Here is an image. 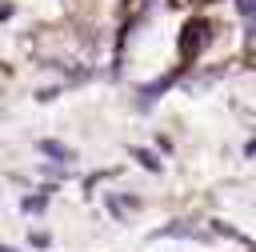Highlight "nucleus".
Instances as JSON below:
<instances>
[{
  "label": "nucleus",
  "instance_id": "obj_1",
  "mask_svg": "<svg viewBox=\"0 0 256 252\" xmlns=\"http://www.w3.org/2000/svg\"><path fill=\"white\" fill-rule=\"evenodd\" d=\"M208 40H212V24H208V20H200V16H196V20H188V24L180 28V56H184V60H188V56H196Z\"/></svg>",
  "mask_w": 256,
  "mask_h": 252
},
{
  "label": "nucleus",
  "instance_id": "obj_2",
  "mask_svg": "<svg viewBox=\"0 0 256 252\" xmlns=\"http://www.w3.org/2000/svg\"><path fill=\"white\" fill-rule=\"evenodd\" d=\"M176 76H180V68H176V72H168V76H160V80H156V84H148V88H144V92H140V96H144V104H148V100H156V96H160V92H168V88H172V80H176Z\"/></svg>",
  "mask_w": 256,
  "mask_h": 252
},
{
  "label": "nucleus",
  "instance_id": "obj_3",
  "mask_svg": "<svg viewBox=\"0 0 256 252\" xmlns=\"http://www.w3.org/2000/svg\"><path fill=\"white\" fill-rule=\"evenodd\" d=\"M36 148H40V152H44V156H52V160H64V164H68V160H72V148H64V144H60V140H40V144H36Z\"/></svg>",
  "mask_w": 256,
  "mask_h": 252
},
{
  "label": "nucleus",
  "instance_id": "obj_4",
  "mask_svg": "<svg viewBox=\"0 0 256 252\" xmlns=\"http://www.w3.org/2000/svg\"><path fill=\"white\" fill-rule=\"evenodd\" d=\"M132 156H136V160H140V164H144V168H152V172H156V168H160V160H156V156H152V152H144V148H132Z\"/></svg>",
  "mask_w": 256,
  "mask_h": 252
},
{
  "label": "nucleus",
  "instance_id": "obj_5",
  "mask_svg": "<svg viewBox=\"0 0 256 252\" xmlns=\"http://www.w3.org/2000/svg\"><path fill=\"white\" fill-rule=\"evenodd\" d=\"M44 204H48V192H44V196H28V200H24V212H40Z\"/></svg>",
  "mask_w": 256,
  "mask_h": 252
},
{
  "label": "nucleus",
  "instance_id": "obj_6",
  "mask_svg": "<svg viewBox=\"0 0 256 252\" xmlns=\"http://www.w3.org/2000/svg\"><path fill=\"white\" fill-rule=\"evenodd\" d=\"M236 12L248 16V20H256V0H236Z\"/></svg>",
  "mask_w": 256,
  "mask_h": 252
},
{
  "label": "nucleus",
  "instance_id": "obj_7",
  "mask_svg": "<svg viewBox=\"0 0 256 252\" xmlns=\"http://www.w3.org/2000/svg\"><path fill=\"white\" fill-rule=\"evenodd\" d=\"M12 16V4H0V20H8Z\"/></svg>",
  "mask_w": 256,
  "mask_h": 252
},
{
  "label": "nucleus",
  "instance_id": "obj_8",
  "mask_svg": "<svg viewBox=\"0 0 256 252\" xmlns=\"http://www.w3.org/2000/svg\"><path fill=\"white\" fill-rule=\"evenodd\" d=\"M0 252H16V248H8V244H0Z\"/></svg>",
  "mask_w": 256,
  "mask_h": 252
}]
</instances>
